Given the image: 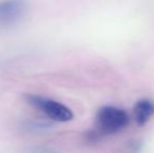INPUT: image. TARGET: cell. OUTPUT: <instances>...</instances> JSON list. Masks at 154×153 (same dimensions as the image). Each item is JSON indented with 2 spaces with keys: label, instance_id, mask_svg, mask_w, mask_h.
<instances>
[{
  "label": "cell",
  "instance_id": "cell-1",
  "mask_svg": "<svg viewBox=\"0 0 154 153\" xmlns=\"http://www.w3.org/2000/svg\"><path fill=\"white\" fill-rule=\"evenodd\" d=\"M97 133L100 135L114 134L129 124V115L125 110L112 106H105L97 113Z\"/></svg>",
  "mask_w": 154,
  "mask_h": 153
},
{
  "label": "cell",
  "instance_id": "cell-2",
  "mask_svg": "<svg viewBox=\"0 0 154 153\" xmlns=\"http://www.w3.org/2000/svg\"><path fill=\"white\" fill-rule=\"evenodd\" d=\"M25 100L34 108L55 122L65 123L73 118V113L70 108L51 98L39 94H27Z\"/></svg>",
  "mask_w": 154,
  "mask_h": 153
},
{
  "label": "cell",
  "instance_id": "cell-3",
  "mask_svg": "<svg viewBox=\"0 0 154 153\" xmlns=\"http://www.w3.org/2000/svg\"><path fill=\"white\" fill-rule=\"evenodd\" d=\"M26 11V0H0V26L16 24Z\"/></svg>",
  "mask_w": 154,
  "mask_h": 153
},
{
  "label": "cell",
  "instance_id": "cell-4",
  "mask_svg": "<svg viewBox=\"0 0 154 153\" xmlns=\"http://www.w3.org/2000/svg\"><path fill=\"white\" fill-rule=\"evenodd\" d=\"M154 115V102L148 99L140 100L133 107V116L138 126L146 125Z\"/></svg>",
  "mask_w": 154,
  "mask_h": 153
},
{
  "label": "cell",
  "instance_id": "cell-5",
  "mask_svg": "<svg viewBox=\"0 0 154 153\" xmlns=\"http://www.w3.org/2000/svg\"><path fill=\"white\" fill-rule=\"evenodd\" d=\"M29 153H60V152L51 149V148H42V147H40V148H35V149H32Z\"/></svg>",
  "mask_w": 154,
  "mask_h": 153
}]
</instances>
